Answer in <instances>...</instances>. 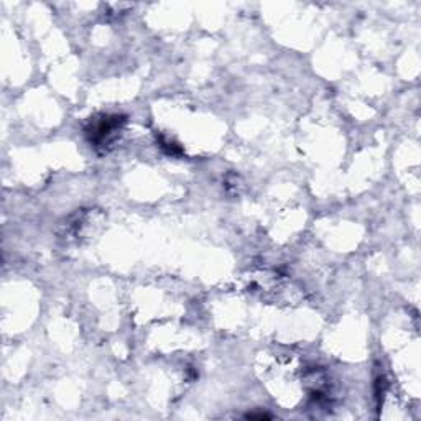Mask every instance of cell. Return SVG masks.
<instances>
[{"label":"cell","mask_w":421,"mask_h":421,"mask_svg":"<svg viewBox=\"0 0 421 421\" xmlns=\"http://www.w3.org/2000/svg\"><path fill=\"white\" fill-rule=\"evenodd\" d=\"M122 122H124V119L117 115L104 117V119L95 122V124L89 129L90 142L100 143V145H103V143H108L110 140V137L122 129Z\"/></svg>","instance_id":"6da1fadb"}]
</instances>
